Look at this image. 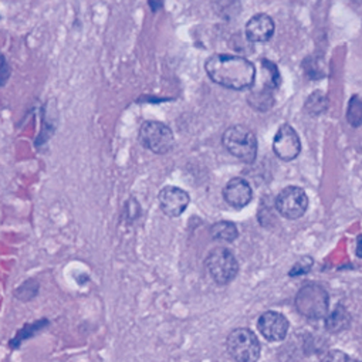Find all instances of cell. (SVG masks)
I'll list each match as a JSON object with an SVG mask.
<instances>
[{
  "mask_svg": "<svg viewBox=\"0 0 362 362\" xmlns=\"http://www.w3.org/2000/svg\"><path fill=\"white\" fill-rule=\"evenodd\" d=\"M346 121L354 128H358L362 125V97L358 94L352 95L348 103Z\"/></svg>",
  "mask_w": 362,
  "mask_h": 362,
  "instance_id": "18",
  "label": "cell"
},
{
  "mask_svg": "<svg viewBox=\"0 0 362 362\" xmlns=\"http://www.w3.org/2000/svg\"><path fill=\"white\" fill-rule=\"evenodd\" d=\"M205 70L215 84L235 91L250 88L256 80L255 64L242 56L214 54L206 60Z\"/></svg>",
  "mask_w": 362,
  "mask_h": 362,
  "instance_id": "1",
  "label": "cell"
},
{
  "mask_svg": "<svg viewBox=\"0 0 362 362\" xmlns=\"http://www.w3.org/2000/svg\"><path fill=\"white\" fill-rule=\"evenodd\" d=\"M205 266L212 280L219 286L232 283L239 273V262L236 256L226 247L214 249L208 255Z\"/></svg>",
  "mask_w": 362,
  "mask_h": 362,
  "instance_id": "5",
  "label": "cell"
},
{
  "mask_svg": "<svg viewBox=\"0 0 362 362\" xmlns=\"http://www.w3.org/2000/svg\"><path fill=\"white\" fill-rule=\"evenodd\" d=\"M351 325V314L342 304L335 305V308L327 314L325 318V328L331 334H339L348 329Z\"/></svg>",
  "mask_w": 362,
  "mask_h": 362,
  "instance_id": "13",
  "label": "cell"
},
{
  "mask_svg": "<svg viewBox=\"0 0 362 362\" xmlns=\"http://www.w3.org/2000/svg\"><path fill=\"white\" fill-rule=\"evenodd\" d=\"M226 348L236 362H257L262 352L257 335L249 328L233 329L228 335Z\"/></svg>",
  "mask_w": 362,
  "mask_h": 362,
  "instance_id": "4",
  "label": "cell"
},
{
  "mask_svg": "<svg viewBox=\"0 0 362 362\" xmlns=\"http://www.w3.org/2000/svg\"><path fill=\"white\" fill-rule=\"evenodd\" d=\"M257 327L260 329V334L272 342L283 341L288 332V320L286 315L277 311H266L260 315Z\"/></svg>",
  "mask_w": 362,
  "mask_h": 362,
  "instance_id": "10",
  "label": "cell"
},
{
  "mask_svg": "<svg viewBox=\"0 0 362 362\" xmlns=\"http://www.w3.org/2000/svg\"><path fill=\"white\" fill-rule=\"evenodd\" d=\"M160 211L169 218H179L182 215L191 202L189 194L177 187H165L158 195Z\"/></svg>",
  "mask_w": 362,
  "mask_h": 362,
  "instance_id": "9",
  "label": "cell"
},
{
  "mask_svg": "<svg viewBox=\"0 0 362 362\" xmlns=\"http://www.w3.org/2000/svg\"><path fill=\"white\" fill-rule=\"evenodd\" d=\"M277 212L290 221L300 219L308 209V197L304 189L298 187L284 188L276 198Z\"/></svg>",
  "mask_w": 362,
  "mask_h": 362,
  "instance_id": "7",
  "label": "cell"
},
{
  "mask_svg": "<svg viewBox=\"0 0 362 362\" xmlns=\"http://www.w3.org/2000/svg\"><path fill=\"white\" fill-rule=\"evenodd\" d=\"M225 149L245 163H253L257 156L256 134L245 125L229 127L222 136Z\"/></svg>",
  "mask_w": 362,
  "mask_h": 362,
  "instance_id": "3",
  "label": "cell"
},
{
  "mask_svg": "<svg viewBox=\"0 0 362 362\" xmlns=\"http://www.w3.org/2000/svg\"><path fill=\"white\" fill-rule=\"evenodd\" d=\"M294 305L301 317L307 320H321L328 314V291L317 283L304 284L296 294Z\"/></svg>",
  "mask_w": 362,
  "mask_h": 362,
  "instance_id": "2",
  "label": "cell"
},
{
  "mask_svg": "<svg viewBox=\"0 0 362 362\" xmlns=\"http://www.w3.org/2000/svg\"><path fill=\"white\" fill-rule=\"evenodd\" d=\"M327 108H328V98L321 91H314L305 101V110L313 117L321 115L322 112H325Z\"/></svg>",
  "mask_w": 362,
  "mask_h": 362,
  "instance_id": "19",
  "label": "cell"
},
{
  "mask_svg": "<svg viewBox=\"0 0 362 362\" xmlns=\"http://www.w3.org/2000/svg\"><path fill=\"white\" fill-rule=\"evenodd\" d=\"M276 30L274 21L266 15V13H259L255 15L247 23H246V37L252 43H266L269 42Z\"/></svg>",
  "mask_w": 362,
  "mask_h": 362,
  "instance_id": "12",
  "label": "cell"
},
{
  "mask_svg": "<svg viewBox=\"0 0 362 362\" xmlns=\"http://www.w3.org/2000/svg\"><path fill=\"white\" fill-rule=\"evenodd\" d=\"M211 235L215 240L232 243L239 238V230H238V226L233 222L222 221V222H218L212 226Z\"/></svg>",
  "mask_w": 362,
  "mask_h": 362,
  "instance_id": "16",
  "label": "cell"
},
{
  "mask_svg": "<svg viewBox=\"0 0 362 362\" xmlns=\"http://www.w3.org/2000/svg\"><path fill=\"white\" fill-rule=\"evenodd\" d=\"M148 4H149V8L153 13L159 12L163 8V0H148Z\"/></svg>",
  "mask_w": 362,
  "mask_h": 362,
  "instance_id": "24",
  "label": "cell"
},
{
  "mask_svg": "<svg viewBox=\"0 0 362 362\" xmlns=\"http://www.w3.org/2000/svg\"><path fill=\"white\" fill-rule=\"evenodd\" d=\"M247 103L256 110V111H269L274 105V95L273 91L257 87L250 91Z\"/></svg>",
  "mask_w": 362,
  "mask_h": 362,
  "instance_id": "15",
  "label": "cell"
},
{
  "mask_svg": "<svg viewBox=\"0 0 362 362\" xmlns=\"http://www.w3.org/2000/svg\"><path fill=\"white\" fill-rule=\"evenodd\" d=\"M313 267V259L311 257H303V259H300L296 264H294V267L290 270V276L293 277V276H301V274H305L310 269Z\"/></svg>",
  "mask_w": 362,
  "mask_h": 362,
  "instance_id": "21",
  "label": "cell"
},
{
  "mask_svg": "<svg viewBox=\"0 0 362 362\" xmlns=\"http://www.w3.org/2000/svg\"><path fill=\"white\" fill-rule=\"evenodd\" d=\"M47 324V321L45 320V321H40V322H36V324H30V325H28L26 327V329L28 331H25V328L19 332V335H18V338H15L13 341H12V344H13V346H19V344L22 342V341H25L26 338H29L32 334V331L33 332H37V331H40V328H42V325H46Z\"/></svg>",
  "mask_w": 362,
  "mask_h": 362,
  "instance_id": "20",
  "label": "cell"
},
{
  "mask_svg": "<svg viewBox=\"0 0 362 362\" xmlns=\"http://www.w3.org/2000/svg\"><path fill=\"white\" fill-rule=\"evenodd\" d=\"M354 2H358V4H362V0H354Z\"/></svg>",
  "mask_w": 362,
  "mask_h": 362,
  "instance_id": "25",
  "label": "cell"
},
{
  "mask_svg": "<svg viewBox=\"0 0 362 362\" xmlns=\"http://www.w3.org/2000/svg\"><path fill=\"white\" fill-rule=\"evenodd\" d=\"M332 362H362V361L355 359L352 356H348V355H345L342 352H337L335 356L332 358Z\"/></svg>",
  "mask_w": 362,
  "mask_h": 362,
  "instance_id": "23",
  "label": "cell"
},
{
  "mask_svg": "<svg viewBox=\"0 0 362 362\" xmlns=\"http://www.w3.org/2000/svg\"><path fill=\"white\" fill-rule=\"evenodd\" d=\"M252 198V187L243 177H232L223 188V199L235 209H242L247 206Z\"/></svg>",
  "mask_w": 362,
  "mask_h": 362,
  "instance_id": "11",
  "label": "cell"
},
{
  "mask_svg": "<svg viewBox=\"0 0 362 362\" xmlns=\"http://www.w3.org/2000/svg\"><path fill=\"white\" fill-rule=\"evenodd\" d=\"M262 69H263V86L262 87L274 93V90H277L281 84V76H280V71H279L276 63L264 59V60H262Z\"/></svg>",
  "mask_w": 362,
  "mask_h": 362,
  "instance_id": "17",
  "label": "cell"
},
{
  "mask_svg": "<svg viewBox=\"0 0 362 362\" xmlns=\"http://www.w3.org/2000/svg\"><path fill=\"white\" fill-rule=\"evenodd\" d=\"M328 66H327V62L324 59V56L321 54H313V56H308L304 62H303V70H304V74L313 80V81H318L324 77H327L328 74Z\"/></svg>",
  "mask_w": 362,
  "mask_h": 362,
  "instance_id": "14",
  "label": "cell"
},
{
  "mask_svg": "<svg viewBox=\"0 0 362 362\" xmlns=\"http://www.w3.org/2000/svg\"><path fill=\"white\" fill-rule=\"evenodd\" d=\"M9 73H11V69H9L5 57L0 56V86H4L8 81Z\"/></svg>",
  "mask_w": 362,
  "mask_h": 362,
  "instance_id": "22",
  "label": "cell"
},
{
  "mask_svg": "<svg viewBox=\"0 0 362 362\" xmlns=\"http://www.w3.org/2000/svg\"><path fill=\"white\" fill-rule=\"evenodd\" d=\"M138 139L145 149L156 155L168 153L175 145L172 129L159 121H145L139 128Z\"/></svg>",
  "mask_w": 362,
  "mask_h": 362,
  "instance_id": "6",
  "label": "cell"
},
{
  "mask_svg": "<svg viewBox=\"0 0 362 362\" xmlns=\"http://www.w3.org/2000/svg\"><path fill=\"white\" fill-rule=\"evenodd\" d=\"M273 151L284 162H290L300 155L301 141L291 125L283 124L279 128L273 139Z\"/></svg>",
  "mask_w": 362,
  "mask_h": 362,
  "instance_id": "8",
  "label": "cell"
}]
</instances>
